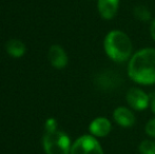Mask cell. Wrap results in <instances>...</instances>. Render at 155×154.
<instances>
[{
    "label": "cell",
    "instance_id": "12",
    "mask_svg": "<svg viewBox=\"0 0 155 154\" xmlns=\"http://www.w3.org/2000/svg\"><path fill=\"white\" fill-rule=\"evenodd\" d=\"M133 15L137 20L141 22H149L152 19V13L146 5H136L133 10Z\"/></svg>",
    "mask_w": 155,
    "mask_h": 154
},
{
    "label": "cell",
    "instance_id": "9",
    "mask_svg": "<svg viewBox=\"0 0 155 154\" xmlns=\"http://www.w3.org/2000/svg\"><path fill=\"white\" fill-rule=\"evenodd\" d=\"M49 60L54 68L61 70L68 64V55L63 48L58 44H54L50 48Z\"/></svg>",
    "mask_w": 155,
    "mask_h": 154
},
{
    "label": "cell",
    "instance_id": "3",
    "mask_svg": "<svg viewBox=\"0 0 155 154\" xmlns=\"http://www.w3.org/2000/svg\"><path fill=\"white\" fill-rule=\"evenodd\" d=\"M42 143L47 154H70L71 152V139L62 131H45Z\"/></svg>",
    "mask_w": 155,
    "mask_h": 154
},
{
    "label": "cell",
    "instance_id": "4",
    "mask_svg": "<svg viewBox=\"0 0 155 154\" xmlns=\"http://www.w3.org/2000/svg\"><path fill=\"white\" fill-rule=\"evenodd\" d=\"M70 154H104L100 143L95 136L86 134L72 144Z\"/></svg>",
    "mask_w": 155,
    "mask_h": 154
},
{
    "label": "cell",
    "instance_id": "13",
    "mask_svg": "<svg viewBox=\"0 0 155 154\" xmlns=\"http://www.w3.org/2000/svg\"><path fill=\"white\" fill-rule=\"evenodd\" d=\"M138 151L140 154H155V140L143 139L138 145Z\"/></svg>",
    "mask_w": 155,
    "mask_h": 154
},
{
    "label": "cell",
    "instance_id": "5",
    "mask_svg": "<svg viewBox=\"0 0 155 154\" xmlns=\"http://www.w3.org/2000/svg\"><path fill=\"white\" fill-rule=\"evenodd\" d=\"M126 100L129 107L134 111H143L150 106L149 94L137 87H132L126 94Z\"/></svg>",
    "mask_w": 155,
    "mask_h": 154
},
{
    "label": "cell",
    "instance_id": "2",
    "mask_svg": "<svg viewBox=\"0 0 155 154\" xmlns=\"http://www.w3.org/2000/svg\"><path fill=\"white\" fill-rule=\"evenodd\" d=\"M104 50L114 62H124L133 55V43L127 33L120 30L108 32L104 39Z\"/></svg>",
    "mask_w": 155,
    "mask_h": 154
},
{
    "label": "cell",
    "instance_id": "16",
    "mask_svg": "<svg viewBox=\"0 0 155 154\" xmlns=\"http://www.w3.org/2000/svg\"><path fill=\"white\" fill-rule=\"evenodd\" d=\"M150 96V109H151L152 113L155 114V92L151 93V94H149Z\"/></svg>",
    "mask_w": 155,
    "mask_h": 154
},
{
    "label": "cell",
    "instance_id": "7",
    "mask_svg": "<svg viewBox=\"0 0 155 154\" xmlns=\"http://www.w3.org/2000/svg\"><path fill=\"white\" fill-rule=\"evenodd\" d=\"M113 119L118 126L123 128H132L136 123V116L131 108L117 107L113 111Z\"/></svg>",
    "mask_w": 155,
    "mask_h": 154
},
{
    "label": "cell",
    "instance_id": "17",
    "mask_svg": "<svg viewBox=\"0 0 155 154\" xmlns=\"http://www.w3.org/2000/svg\"><path fill=\"white\" fill-rule=\"evenodd\" d=\"M150 35H151L152 39L155 41V18L150 21Z\"/></svg>",
    "mask_w": 155,
    "mask_h": 154
},
{
    "label": "cell",
    "instance_id": "1",
    "mask_svg": "<svg viewBox=\"0 0 155 154\" xmlns=\"http://www.w3.org/2000/svg\"><path fill=\"white\" fill-rule=\"evenodd\" d=\"M128 75L137 84H155V49L143 48L133 53L129 60Z\"/></svg>",
    "mask_w": 155,
    "mask_h": 154
},
{
    "label": "cell",
    "instance_id": "14",
    "mask_svg": "<svg viewBox=\"0 0 155 154\" xmlns=\"http://www.w3.org/2000/svg\"><path fill=\"white\" fill-rule=\"evenodd\" d=\"M145 132L151 138H155V117L149 119L145 126Z\"/></svg>",
    "mask_w": 155,
    "mask_h": 154
},
{
    "label": "cell",
    "instance_id": "6",
    "mask_svg": "<svg viewBox=\"0 0 155 154\" xmlns=\"http://www.w3.org/2000/svg\"><path fill=\"white\" fill-rule=\"evenodd\" d=\"M89 131L91 135L96 138H102L108 136L112 131V123L104 116H98L94 118L89 125Z\"/></svg>",
    "mask_w": 155,
    "mask_h": 154
},
{
    "label": "cell",
    "instance_id": "10",
    "mask_svg": "<svg viewBox=\"0 0 155 154\" xmlns=\"http://www.w3.org/2000/svg\"><path fill=\"white\" fill-rule=\"evenodd\" d=\"M119 80L120 78L116 73L108 71L98 75L95 79V82L102 90H111V89L113 90L119 86Z\"/></svg>",
    "mask_w": 155,
    "mask_h": 154
},
{
    "label": "cell",
    "instance_id": "15",
    "mask_svg": "<svg viewBox=\"0 0 155 154\" xmlns=\"http://www.w3.org/2000/svg\"><path fill=\"white\" fill-rule=\"evenodd\" d=\"M57 130V121L54 118H49L45 123V131H54Z\"/></svg>",
    "mask_w": 155,
    "mask_h": 154
},
{
    "label": "cell",
    "instance_id": "8",
    "mask_svg": "<svg viewBox=\"0 0 155 154\" xmlns=\"http://www.w3.org/2000/svg\"><path fill=\"white\" fill-rule=\"evenodd\" d=\"M120 0H97L99 15L104 20H112L118 13Z\"/></svg>",
    "mask_w": 155,
    "mask_h": 154
},
{
    "label": "cell",
    "instance_id": "11",
    "mask_svg": "<svg viewBox=\"0 0 155 154\" xmlns=\"http://www.w3.org/2000/svg\"><path fill=\"white\" fill-rule=\"evenodd\" d=\"M6 51L13 57H21L25 53V45L18 39H11L6 43Z\"/></svg>",
    "mask_w": 155,
    "mask_h": 154
}]
</instances>
